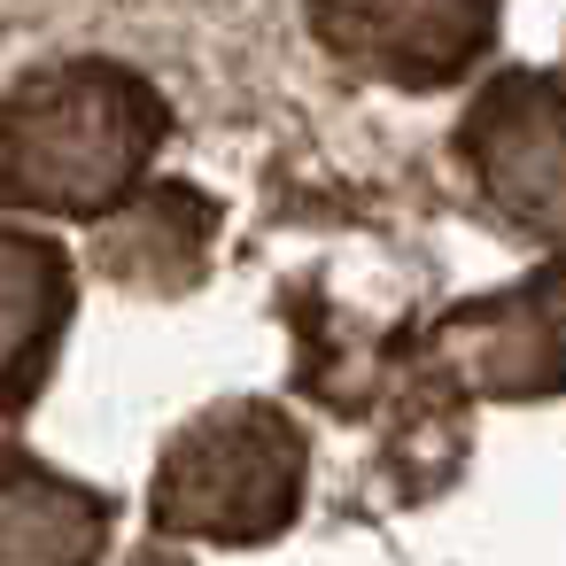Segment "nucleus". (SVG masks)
<instances>
[{"label":"nucleus","mask_w":566,"mask_h":566,"mask_svg":"<svg viewBox=\"0 0 566 566\" xmlns=\"http://www.w3.org/2000/svg\"><path fill=\"white\" fill-rule=\"evenodd\" d=\"M535 326H558V280H551V272H543L527 295H504V303H481V311L450 318L442 349L458 357V373H465L473 388H496V396H551V388L520 365V334H535Z\"/></svg>","instance_id":"0eeeda50"},{"label":"nucleus","mask_w":566,"mask_h":566,"mask_svg":"<svg viewBox=\"0 0 566 566\" xmlns=\"http://www.w3.org/2000/svg\"><path fill=\"white\" fill-rule=\"evenodd\" d=\"M202 233H210L202 202L171 187V195H148L133 218L109 226V264L133 272V264L148 256V264H179V280H195V264H202Z\"/></svg>","instance_id":"6e6552de"},{"label":"nucleus","mask_w":566,"mask_h":566,"mask_svg":"<svg viewBox=\"0 0 566 566\" xmlns=\"http://www.w3.org/2000/svg\"><path fill=\"white\" fill-rule=\"evenodd\" d=\"M465 164L512 218L558 233V86L543 71L489 86V102L465 117Z\"/></svg>","instance_id":"20e7f679"},{"label":"nucleus","mask_w":566,"mask_h":566,"mask_svg":"<svg viewBox=\"0 0 566 566\" xmlns=\"http://www.w3.org/2000/svg\"><path fill=\"white\" fill-rule=\"evenodd\" d=\"M102 551V512L40 465H0V558H86Z\"/></svg>","instance_id":"423d86ee"},{"label":"nucleus","mask_w":566,"mask_h":566,"mask_svg":"<svg viewBox=\"0 0 566 566\" xmlns=\"http://www.w3.org/2000/svg\"><path fill=\"white\" fill-rule=\"evenodd\" d=\"M489 17L496 0H318V32L349 63L403 86H442L450 71H465L489 40Z\"/></svg>","instance_id":"7ed1b4c3"},{"label":"nucleus","mask_w":566,"mask_h":566,"mask_svg":"<svg viewBox=\"0 0 566 566\" xmlns=\"http://www.w3.org/2000/svg\"><path fill=\"white\" fill-rule=\"evenodd\" d=\"M164 133V102L109 71V63H71L0 102V195L63 210V218H109L133 202L148 156Z\"/></svg>","instance_id":"f257e3e1"},{"label":"nucleus","mask_w":566,"mask_h":566,"mask_svg":"<svg viewBox=\"0 0 566 566\" xmlns=\"http://www.w3.org/2000/svg\"><path fill=\"white\" fill-rule=\"evenodd\" d=\"M71 318V256L40 233H0V388H24Z\"/></svg>","instance_id":"39448f33"},{"label":"nucleus","mask_w":566,"mask_h":566,"mask_svg":"<svg viewBox=\"0 0 566 566\" xmlns=\"http://www.w3.org/2000/svg\"><path fill=\"white\" fill-rule=\"evenodd\" d=\"M303 504V434L287 411L233 396L171 434L156 465V520L210 543L280 535Z\"/></svg>","instance_id":"f03ea898"}]
</instances>
